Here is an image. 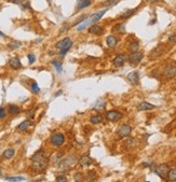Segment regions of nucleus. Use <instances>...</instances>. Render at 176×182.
Wrapping results in <instances>:
<instances>
[{
    "instance_id": "ea45409f",
    "label": "nucleus",
    "mask_w": 176,
    "mask_h": 182,
    "mask_svg": "<svg viewBox=\"0 0 176 182\" xmlns=\"http://www.w3.org/2000/svg\"><path fill=\"white\" fill-rule=\"evenodd\" d=\"M1 176H2V174H1V170H0V177H1Z\"/></svg>"
},
{
    "instance_id": "393cba45",
    "label": "nucleus",
    "mask_w": 176,
    "mask_h": 182,
    "mask_svg": "<svg viewBox=\"0 0 176 182\" xmlns=\"http://www.w3.org/2000/svg\"><path fill=\"white\" fill-rule=\"evenodd\" d=\"M102 121H103V118H102L100 115H98V114L92 115V116H91V119H90V122H91L92 124H100Z\"/></svg>"
},
{
    "instance_id": "473e14b6",
    "label": "nucleus",
    "mask_w": 176,
    "mask_h": 182,
    "mask_svg": "<svg viewBox=\"0 0 176 182\" xmlns=\"http://www.w3.org/2000/svg\"><path fill=\"white\" fill-rule=\"evenodd\" d=\"M115 29H118V30H116V31L124 32V24H119V25H117V26L115 27Z\"/></svg>"
},
{
    "instance_id": "423d86ee",
    "label": "nucleus",
    "mask_w": 176,
    "mask_h": 182,
    "mask_svg": "<svg viewBox=\"0 0 176 182\" xmlns=\"http://www.w3.org/2000/svg\"><path fill=\"white\" fill-rule=\"evenodd\" d=\"M144 55L143 53H141V52L138 51H135V52H132V53L130 54V56H129V63H130L132 66H136V65L138 64V63L142 62V59H143Z\"/></svg>"
},
{
    "instance_id": "9b49d317",
    "label": "nucleus",
    "mask_w": 176,
    "mask_h": 182,
    "mask_svg": "<svg viewBox=\"0 0 176 182\" xmlns=\"http://www.w3.org/2000/svg\"><path fill=\"white\" fill-rule=\"evenodd\" d=\"M164 75L166 78H173L176 75V67L173 65H169L168 67L165 68L164 71H163Z\"/></svg>"
},
{
    "instance_id": "a19ab883",
    "label": "nucleus",
    "mask_w": 176,
    "mask_h": 182,
    "mask_svg": "<svg viewBox=\"0 0 176 182\" xmlns=\"http://www.w3.org/2000/svg\"><path fill=\"white\" fill-rule=\"evenodd\" d=\"M1 8H2V5H1V4H0V10H1Z\"/></svg>"
},
{
    "instance_id": "1a4fd4ad",
    "label": "nucleus",
    "mask_w": 176,
    "mask_h": 182,
    "mask_svg": "<svg viewBox=\"0 0 176 182\" xmlns=\"http://www.w3.org/2000/svg\"><path fill=\"white\" fill-rule=\"evenodd\" d=\"M122 118V114L118 111H115V110H111L106 113V119L110 122H117Z\"/></svg>"
},
{
    "instance_id": "2f4dec72",
    "label": "nucleus",
    "mask_w": 176,
    "mask_h": 182,
    "mask_svg": "<svg viewBox=\"0 0 176 182\" xmlns=\"http://www.w3.org/2000/svg\"><path fill=\"white\" fill-rule=\"evenodd\" d=\"M6 180L7 181H23L25 179L23 177H7Z\"/></svg>"
},
{
    "instance_id": "c85d7f7f",
    "label": "nucleus",
    "mask_w": 176,
    "mask_h": 182,
    "mask_svg": "<svg viewBox=\"0 0 176 182\" xmlns=\"http://www.w3.org/2000/svg\"><path fill=\"white\" fill-rule=\"evenodd\" d=\"M120 0H107V1H105L104 2V5L105 7H107V8H109V7H112V5H116L117 3L119 2Z\"/></svg>"
},
{
    "instance_id": "dca6fc26",
    "label": "nucleus",
    "mask_w": 176,
    "mask_h": 182,
    "mask_svg": "<svg viewBox=\"0 0 176 182\" xmlns=\"http://www.w3.org/2000/svg\"><path fill=\"white\" fill-rule=\"evenodd\" d=\"M91 163H92V160H91V157L89 155H83L79 160V164L81 166H90Z\"/></svg>"
},
{
    "instance_id": "39448f33",
    "label": "nucleus",
    "mask_w": 176,
    "mask_h": 182,
    "mask_svg": "<svg viewBox=\"0 0 176 182\" xmlns=\"http://www.w3.org/2000/svg\"><path fill=\"white\" fill-rule=\"evenodd\" d=\"M73 164H76V157L73 155H69L67 158L63 160L62 163L60 164V169L61 170H68Z\"/></svg>"
},
{
    "instance_id": "a878e982",
    "label": "nucleus",
    "mask_w": 176,
    "mask_h": 182,
    "mask_svg": "<svg viewBox=\"0 0 176 182\" xmlns=\"http://www.w3.org/2000/svg\"><path fill=\"white\" fill-rule=\"evenodd\" d=\"M138 48H139V43H138L137 41H133V42H131L130 44H129V50H130L131 52L137 51Z\"/></svg>"
},
{
    "instance_id": "4468645a",
    "label": "nucleus",
    "mask_w": 176,
    "mask_h": 182,
    "mask_svg": "<svg viewBox=\"0 0 176 182\" xmlns=\"http://www.w3.org/2000/svg\"><path fill=\"white\" fill-rule=\"evenodd\" d=\"M9 65H10V67L13 68V69H19V68L22 67V64L19 62V59L17 57H12L10 60H9Z\"/></svg>"
},
{
    "instance_id": "ddd939ff",
    "label": "nucleus",
    "mask_w": 176,
    "mask_h": 182,
    "mask_svg": "<svg viewBox=\"0 0 176 182\" xmlns=\"http://www.w3.org/2000/svg\"><path fill=\"white\" fill-rule=\"evenodd\" d=\"M127 80L130 81L132 84H138L139 83V75L137 71H133V72L127 75Z\"/></svg>"
},
{
    "instance_id": "58836bf2",
    "label": "nucleus",
    "mask_w": 176,
    "mask_h": 182,
    "mask_svg": "<svg viewBox=\"0 0 176 182\" xmlns=\"http://www.w3.org/2000/svg\"><path fill=\"white\" fill-rule=\"evenodd\" d=\"M61 94H62V92H58V93L55 94V96H58V95H61Z\"/></svg>"
},
{
    "instance_id": "72a5a7b5",
    "label": "nucleus",
    "mask_w": 176,
    "mask_h": 182,
    "mask_svg": "<svg viewBox=\"0 0 176 182\" xmlns=\"http://www.w3.org/2000/svg\"><path fill=\"white\" fill-rule=\"evenodd\" d=\"M7 115V112H6V109L4 108H0V119H4Z\"/></svg>"
},
{
    "instance_id": "9d476101",
    "label": "nucleus",
    "mask_w": 176,
    "mask_h": 182,
    "mask_svg": "<svg viewBox=\"0 0 176 182\" xmlns=\"http://www.w3.org/2000/svg\"><path fill=\"white\" fill-rule=\"evenodd\" d=\"M125 60H127V57H125V55H123V54H120V55H117V56L115 57L114 60H112V64H114L115 67H121V66H123V65H124Z\"/></svg>"
},
{
    "instance_id": "6ab92c4d",
    "label": "nucleus",
    "mask_w": 176,
    "mask_h": 182,
    "mask_svg": "<svg viewBox=\"0 0 176 182\" xmlns=\"http://www.w3.org/2000/svg\"><path fill=\"white\" fill-rule=\"evenodd\" d=\"M10 2H13L15 4L21 5L23 9L29 8V0H9Z\"/></svg>"
},
{
    "instance_id": "c9c22d12",
    "label": "nucleus",
    "mask_w": 176,
    "mask_h": 182,
    "mask_svg": "<svg viewBox=\"0 0 176 182\" xmlns=\"http://www.w3.org/2000/svg\"><path fill=\"white\" fill-rule=\"evenodd\" d=\"M56 180L57 182H65L67 181V179H66V177H63V176H58V177H56Z\"/></svg>"
},
{
    "instance_id": "20e7f679",
    "label": "nucleus",
    "mask_w": 176,
    "mask_h": 182,
    "mask_svg": "<svg viewBox=\"0 0 176 182\" xmlns=\"http://www.w3.org/2000/svg\"><path fill=\"white\" fill-rule=\"evenodd\" d=\"M169 170H170V168H169L168 164H160V165H158V166L154 168V172H156L161 179H165V178H166Z\"/></svg>"
},
{
    "instance_id": "2eb2a0df",
    "label": "nucleus",
    "mask_w": 176,
    "mask_h": 182,
    "mask_svg": "<svg viewBox=\"0 0 176 182\" xmlns=\"http://www.w3.org/2000/svg\"><path fill=\"white\" fill-rule=\"evenodd\" d=\"M137 108H138L139 111H143V110H152V109L156 108V106H154V104H149V102H147V101H143L138 104Z\"/></svg>"
},
{
    "instance_id": "e433bc0d",
    "label": "nucleus",
    "mask_w": 176,
    "mask_h": 182,
    "mask_svg": "<svg viewBox=\"0 0 176 182\" xmlns=\"http://www.w3.org/2000/svg\"><path fill=\"white\" fill-rule=\"evenodd\" d=\"M169 41H170V42H175V41H176V36L175 35L170 36V37H169Z\"/></svg>"
},
{
    "instance_id": "cd10ccee",
    "label": "nucleus",
    "mask_w": 176,
    "mask_h": 182,
    "mask_svg": "<svg viewBox=\"0 0 176 182\" xmlns=\"http://www.w3.org/2000/svg\"><path fill=\"white\" fill-rule=\"evenodd\" d=\"M21 46H22V43L19 41H12L8 44V48H11V50H15V48H19Z\"/></svg>"
},
{
    "instance_id": "7ed1b4c3",
    "label": "nucleus",
    "mask_w": 176,
    "mask_h": 182,
    "mask_svg": "<svg viewBox=\"0 0 176 182\" xmlns=\"http://www.w3.org/2000/svg\"><path fill=\"white\" fill-rule=\"evenodd\" d=\"M55 46H56V48L60 50V56L64 57V55H65V54L70 50L71 46H73V41L70 40V38H68V37L64 38L63 40L58 41Z\"/></svg>"
},
{
    "instance_id": "412c9836",
    "label": "nucleus",
    "mask_w": 176,
    "mask_h": 182,
    "mask_svg": "<svg viewBox=\"0 0 176 182\" xmlns=\"http://www.w3.org/2000/svg\"><path fill=\"white\" fill-rule=\"evenodd\" d=\"M30 125H31V122H30L29 120H26V121H24V122H22V123L17 126V129L21 131H27L28 127H29Z\"/></svg>"
},
{
    "instance_id": "f8f14e48",
    "label": "nucleus",
    "mask_w": 176,
    "mask_h": 182,
    "mask_svg": "<svg viewBox=\"0 0 176 182\" xmlns=\"http://www.w3.org/2000/svg\"><path fill=\"white\" fill-rule=\"evenodd\" d=\"M89 32H90V34H93V35L100 36L104 32V28H103V27L98 26V25H96V24H93V25H91V26H90Z\"/></svg>"
},
{
    "instance_id": "4c0bfd02",
    "label": "nucleus",
    "mask_w": 176,
    "mask_h": 182,
    "mask_svg": "<svg viewBox=\"0 0 176 182\" xmlns=\"http://www.w3.org/2000/svg\"><path fill=\"white\" fill-rule=\"evenodd\" d=\"M148 2H157V1H159V0H147Z\"/></svg>"
},
{
    "instance_id": "aec40b11",
    "label": "nucleus",
    "mask_w": 176,
    "mask_h": 182,
    "mask_svg": "<svg viewBox=\"0 0 176 182\" xmlns=\"http://www.w3.org/2000/svg\"><path fill=\"white\" fill-rule=\"evenodd\" d=\"M106 42H107V46L109 48H115L117 46V43H118V39L115 36H108L107 39H106Z\"/></svg>"
},
{
    "instance_id": "a211bd4d",
    "label": "nucleus",
    "mask_w": 176,
    "mask_h": 182,
    "mask_svg": "<svg viewBox=\"0 0 176 182\" xmlns=\"http://www.w3.org/2000/svg\"><path fill=\"white\" fill-rule=\"evenodd\" d=\"M106 107V102L104 99H98L97 101H96V104H94V108L93 109L95 110V111H102V110H104Z\"/></svg>"
},
{
    "instance_id": "f03ea898",
    "label": "nucleus",
    "mask_w": 176,
    "mask_h": 182,
    "mask_svg": "<svg viewBox=\"0 0 176 182\" xmlns=\"http://www.w3.org/2000/svg\"><path fill=\"white\" fill-rule=\"evenodd\" d=\"M107 10H108V9H105V10H102L100 11V12H96V13H94L92 16H90V17H85V19L80 23V25L77 26V31H82V30H84L87 27H90L93 24H96V22H98L103 17L104 14L107 12Z\"/></svg>"
},
{
    "instance_id": "f257e3e1",
    "label": "nucleus",
    "mask_w": 176,
    "mask_h": 182,
    "mask_svg": "<svg viewBox=\"0 0 176 182\" xmlns=\"http://www.w3.org/2000/svg\"><path fill=\"white\" fill-rule=\"evenodd\" d=\"M48 163H49V160L46 157L44 152L42 150L37 151L31 156V166H33L34 170L37 172H43L48 166Z\"/></svg>"
},
{
    "instance_id": "c756f323",
    "label": "nucleus",
    "mask_w": 176,
    "mask_h": 182,
    "mask_svg": "<svg viewBox=\"0 0 176 182\" xmlns=\"http://www.w3.org/2000/svg\"><path fill=\"white\" fill-rule=\"evenodd\" d=\"M52 64H53V66L55 67V69H56V71L58 73H61L62 72V65H61V63L60 62H57V60H53L52 62Z\"/></svg>"
},
{
    "instance_id": "4be33fe9",
    "label": "nucleus",
    "mask_w": 176,
    "mask_h": 182,
    "mask_svg": "<svg viewBox=\"0 0 176 182\" xmlns=\"http://www.w3.org/2000/svg\"><path fill=\"white\" fill-rule=\"evenodd\" d=\"M14 153H15V151H14L13 149H7V150L3 152L2 156L4 158H7V160H10V158H12L14 156Z\"/></svg>"
},
{
    "instance_id": "0eeeda50",
    "label": "nucleus",
    "mask_w": 176,
    "mask_h": 182,
    "mask_svg": "<svg viewBox=\"0 0 176 182\" xmlns=\"http://www.w3.org/2000/svg\"><path fill=\"white\" fill-rule=\"evenodd\" d=\"M65 142V137L61 133H55L51 136V143L55 147H61Z\"/></svg>"
},
{
    "instance_id": "bb28decb",
    "label": "nucleus",
    "mask_w": 176,
    "mask_h": 182,
    "mask_svg": "<svg viewBox=\"0 0 176 182\" xmlns=\"http://www.w3.org/2000/svg\"><path fill=\"white\" fill-rule=\"evenodd\" d=\"M134 12H135V10H127V11H125V12H123V13L120 15V19H129L130 16H132L133 14H134Z\"/></svg>"
},
{
    "instance_id": "f704fd0d",
    "label": "nucleus",
    "mask_w": 176,
    "mask_h": 182,
    "mask_svg": "<svg viewBox=\"0 0 176 182\" xmlns=\"http://www.w3.org/2000/svg\"><path fill=\"white\" fill-rule=\"evenodd\" d=\"M28 60H29V64H34L35 63V55L34 54H28Z\"/></svg>"
},
{
    "instance_id": "6e6552de",
    "label": "nucleus",
    "mask_w": 176,
    "mask_h": 182,
    "mask_svg": "<svg viewBox=\"0 0 176 182\" xmlns=\"http://www.w3.org/2000/svg\"><path fill=\"white\" fill-rule=\"evenodd\" d=\"M131 131H132V127H131L130 125H127V124H123V125H121V127L118 129V135H119V137H121V138H125V137L130 136Z\"/></svg>"
},
{
    "instance_id": "7c9ffc66",
    "label": "nucleus",
    "mask_w": 176,
    "mask_h": 182,
    "mask_svg": "<svg viewBox=\"0 0 176 182\" xmlns=\"http://www.w3.org/2000/svg\"><path fill=\"white\" fill-rule=\"evenodd\" d=\"M31 91H33V93H35V94H38L39 92H40V89H39L38 84L36 83V82H34V83L31 84Z\"/></svg>"
},
{
    "instance_id": "f3484780",
    "label": "nucleus",
    "mask_w": 176,
    "mask_h": 182,
    "mask_svg": "<svg viewBox=\"0 0 176 182\" xmlns=\"http://www.w3.org/2000/svg\"><path fill=\"white\" fill-rule=\"evenodd\" d=\"M91 4V0H79L77 2V9L78 10H83V9L88 8Z\"/></svg>"
},
{
    "instance_id": "79ce46f5",
    "label": "nucleus",
    "mask_w": 176,
    "mask_h": 182,
    "mask_svg": "<svg viewBox=\"0 0 176 182\" xmlns=\"http://www.w3.org/2000/svg\"><path fill=\"white\" fill-rule=\"evenodd\" d=\"M50 1H51V0H49V2H50Z\"/></svg>"
},
{
    "instance_id": "b1692460",
    "label": "nucleus",
    "mask_w": 176,
    "mask_h": 182,
    "mask_svg": "<svg viewBox=\"0 0 176 182\" xmlns=\"http://www.w3.org/2000/svg\"><path fill=\"white\" fill-rule=\"evenodd\" d=\"M166 177H168V179L170 180V181H176V167L173 169H171V170H169Z\"/></svg>"
},
{
    "instance_id": "5701e85b",
    "label": "nucleus",
    "mask_w": 176,
    "mask_h": 182,
    "mask_svg": "<svg viewBox=\"0 0 176 182\" xmlns=\"http://www.w3.org/2000/svg\"><path fill=\"white\" fill-rule=\"evenodd\" d=\"M9 112L11 114H19L21 112V109L17 107L16 104H9Z\"/></svg>"
}]
</instances>
